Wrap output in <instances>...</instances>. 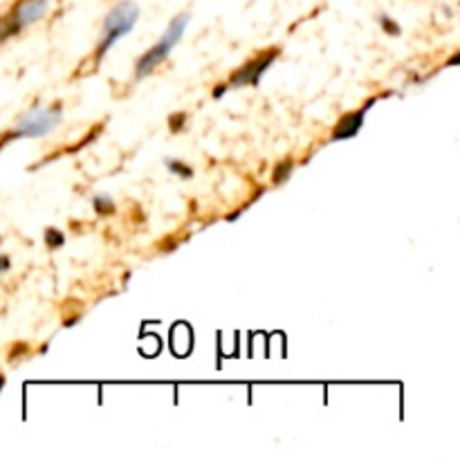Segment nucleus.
Returning a JSON list of instances; mask_svg holds the SVG:
<instances>
[{"label":"nucleus","instance_id":"f257e3e1","mask_svg":"<svg viewBox=\"0 0 460 460\" xmlns=\"http://www.w3.org/2000/svg\"><path fill=\"white\" fill-rule=\"evenodd\" d=\"M139 18V7L130 0H121L117 3L111 12L106 13L103 18V25H102V39L99 43L94 45V52H93V63L99 66L102 58L106 57L108 49L117 43L119 39H124L126 34H130V30L135 27Z\"/></svg>","mask_w":460,"mask_h":460},{"label":"nucleus","instance_id":"f03ea898","mask_svg":"<svg viewBox=\"0 0 460 460\" xmlns=\"http://www.w3.org/2000/svg\"><path fill=\"white\" fill-rule=\"evenodd\" d=\"M189 21H191V16H189V13H178L175 18H171L169 27H166V31H164V36H162L157 43H153L151 48H148L146 52H144L142 57L137 58V63H135V76H137V79H144V76H148L153 70H155L157 66H162V63L169 58V54L173 52L175 45L182 40L184 31H187Z\"/></svg>","mask_w":460,"mask_h":460},{"label":"nucleus","instance_id":"7ed1b4c3","mask_svg":"<svg viewBox=\"0 0 460 460\" xmlns=\"http://www.w3.org/2000/svg\"><path fill=\"white\" fill-rule=\"evenodd\" d=\"M58 124H61V103H54V106L48 108L34 106L30 112H25V115L18 119L16 128L0 135V148L7 142H13V139L43 137V135L52 133Z\"/></svg>","mask_w":460,"mask_h":460},{"label":"nucleus","instance_id":"20e7f679","mask_svg":"<svg viewBox=\"0 0 460 460\" xmlns=\"http://www.w3.org/2000/svg\"><path fill=\"white\" fill-rule=\"evenodd\" d=\"M52 0H18L3 18H0V43L9 40L12 36L21 34L25 27L34 25L36 21L48 13Z\"/></svg>","mask_w":460,"mask_h":460},{"label":"nucleus","instance_id":"39448f33","mask_svg":"<svg viewBox=\"0 0 460 460\" xmlns=\"http://www.w3.org/2000/svg\"><path fill=\"white\" fill-rule=\"evenodd\" d=\"M279 54H281V48H272V49H265V52H259L254 58H250L247 63H243V66L238 67L232 76H229V81H225V84H227V88L259 85L261 76L268 72V67L272 66L274 58H277Z\"/></svg>","mask_w":460,"mask_h":460},{"label":"nucleus","instance_id":"423d86ee","mask_svg":"<svg viewBox=\"0 0 460 460\" xmlns=\"http://www.w3.org/2000/svg\"><path fill=\"white\" fill-rule=\"evenodd\" d=\"M377 99H368L367 106L362 108V111L358 112H349V115H344L340 119V124L335 126V130H332V142H341V139H349V137H355V135L359 133V128L364 126V115H367L368 108L376 103Z\"/></svg>","mask_w":460,"mask_h":460},{"label":"nucleus","instance_id":"0eeeda50","mask_svg":"<svg viewBox=\"0 0 460 460\" xmlns=\"http://www.w3.org/2000/svg\"><path fill=\"white\" fill-rule=\"evenodd\" d=\"M292 169H295V160H292V157H288V160H283L281 164H277V169H274V175H272V182L274 184L288 182L292 175Z\"/></svg>","mask_w":460,"mask_h":460},{"label":"nucleus","instance_id":"6e6552de","mask_svg":"<svg viewBox=\"0 0 460 460\" xmlns=\"http://www.w3.org/2000/svg\"><path fill=\"white\" fill-rule=\"evenodd\" d=\"M93 207H94V211H97L99 216L115 214V202H112L108 196H97V198H94Z\"/></svg>","mask_w":460,"mask_h":460},{"label":"nucleus","instance_id":"1a4fd4ad","mask_svg":"<svg viewBox=\"0 0 460 460\" xmlns=\"http://www.w3.org/2000/svg\"><path fill=\"white\" fill-rule=\"evenodd\" d=\"M166 169L173 171V173L180 175V178H193L191 166H187L184 162H180V160H166Z\"/></svg>","mask_w":460,"mask_h":460},{"label":"nucleus","instance_id":"9d476101","mask_svg":"<svg viewBox=\"0 0 460 460\" xmlns=\"http://www.w3.org/2000/svg\"><path fill=\"white\" fill-rule=\"evenodd\" d=\"M45 243H48V245L52 247V250H57V247H61L63 243H66V236H63V234L58 232V229L49 227L48 232H45Z\"/></svg>","mask_w":460,"mask_h":460},{"label":"nucleus","instance_id":"9b49d317","mask_svg":"<svg viewBox=\"0 0 460 460\" xmlns=\"http://www.w3.org/2000/svg\"><path fill=\"white\" fill-rule=\"evenodd\" d=\"M184 124H187V115H184V112H178V115L169 117V126H171V130H173V133H178V130L182 128Z\"/></svg>","mask_w":460,"mask_h":460},{"label":"nucleus","instance_id":"f8f14e48","mask_svg":"<svg viewBox=\"0 0 460 460\" xmlns=\"http://www.w3.org/2000/svg\"><path fill=\"white\" fill-rule=\"evenodd\" d=\"M382 27H385L386 34H394V36H400V25L398 22H394L391 18L382 16Z\"/></svg>","mask_w":460,"mask_h":460},{"label":"nucleus","instance_id":"ddd939ff","mask_svg":"<svg viewBox=\"0 0 460 460\" xmlns=\"http://www.w3.org/2000/svg\"><path fill=\"white\" fill-rule=\"evenodd\" d=\"M12 270V259L9 256H0V272H7Z\"/></svg>","mask_w":460,"mask_h":460},{"label":"nucleus","instance_id":"4468645a","mask_svg":"<svg viewBox=\"0 0 460 460\" xmlns=\"http://www.w3.org/2000/svg\"><path fill=\"white\" fill-rule=\"evenodd\" d=\"M227 90H229L227 84H220L218 88L214 90V99H220V97H223V93H227Z\"/></svg>","mask_w":460,"mask_h":460}]
</instances>
